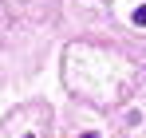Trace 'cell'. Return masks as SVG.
I'll list each match as a JSON object with an SVG mask.
<instances>
[{"instance_id": "obj_1", "label": "cell", "mask_w": 146, "mask_h": 138, "mask_svg": "<svg viewBox=\"0 0 146 138\" xmlns=\"http://www.w3.org/2000/svg\"><path fill=\"white\" fill-rule=\"evenodd\" d=\"M134 24H138V28H146V4L138 8V12H134Z\"/></svg>"}, {"instance_id": "obj_2", "label": "cell", "mask_w": 146, "mask_h": 138, "mask_svg": "<svg viewBox=\"0 0 146 138\" xmlns=\"http://www.w3.org/2000/svg\"><path fill=\"white\" fill-rule=\"evenodd\" d=\"M83 138H99V134H95V130H87V134H83Z\"/></svg>"}]
</instances>
